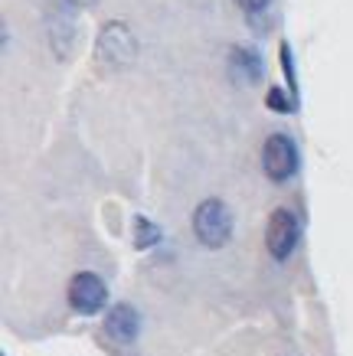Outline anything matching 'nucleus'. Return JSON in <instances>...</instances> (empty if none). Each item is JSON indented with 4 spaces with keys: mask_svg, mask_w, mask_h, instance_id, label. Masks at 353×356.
Here are the masks:
<instances>
[{
    "mask_svg": "<svg viewBox=\"0 0 353 356\" xmlns=\"http://www.w3.org/2000/svg\"><path fill=\"white\" fill-rule=\"evenodd\" d=\"M69 3H75V7H92L95 0H69Z\"/></svg>",
    "mask_w": 353,
    "mask_h": 356,
    "instance_id": "9b49d317",
    "label": "nucleus"
},
{
    "mask_svg": "<svg viewBox=\"0 0 353 356\" xmlns=\"http://www.w3.org/2000/svg\"><path fill=\"white\" fill-rule=\"evenodd\" d=\"M105 330H108L111 340H118V343H131V340L138 337V330H141L138 311H134L131 304H115V307L108 311V317H105Z\"/></svg>",
    "mask_w": 353,
    "mask_h": 356,
    "instance_id": "423d86ee",
    "label": "nucleus"
},
{
    "mask_svg": "<svg viewBox=\"0 0 353 356\" xmlns=\"http://www.w3.org/2000/svg\"><path fill=\"white\" fill-rule=\"evenodd\" d=\"M262 167L279 184L295 177V170H298V147H295V140L288 134H272L265 140V147H262Z\"/></svg>",
    "mask_w": 353,
    "mask_h": 356,
    "instance_id": "f03ea898",
    "label": "nucleus"
},
{
    "mask_svg": "<svg viewBox=\"0 0 353 356\" xmlns=\"http://www.w3.org/2000/svg\"><path fill=\"white\" fill-rule=\"evenodd\" d=\"M298 236H301L298 216H295L291 209H275L272 219H268V229H265L268 252H272L279 261H285L291 252H295V245H298Z\"/></svg>",
    "mask_w": 353,
    "mask_h": 356,
    "instance_id": "20e7f679",
    "label": "nucleus"
},
{
    "mask_svg": "<svg viewBox=\"0 0 353 356\" xmlns=\"http://www.w3.org/2000/svg\"><path fill=\"white\" fill-rule=\"evenodd\" d=\"M268 105H272V108L275 111H281V115H285V111H291L295 108V102H291L288 95H285V92H281V88H268V98H265Z\"/></svg>",
    "mask_w": 353,
    "mask_h": 356,
    "instance_id": "1a4fd4ad",
    "label": "nucleus"
},
{
    "mask_svg": "<svg viewBox=\"0 0 353 356\" xmlns=\"http://www.w3.org/2000/svg\"><path fill=\"white\" fill-rule=\"evenodd\" d=\"M193 232L206 248H223L233 236V213L223 200H203L193 213Z\"/></svg>",
    "mask_w": 353,
    "mask_h": 356,
    "instance_id": "f257e3e1",
    "label": "nucleus"
},
{
    "mask_svg": "<svg viewBox=\"0 0 353 356\" xmlns=\"http://www.w3.org/2000/svg\"><path fill=\"white\" fill-rule=\"evenodd\" d=\"M95 53L102 63H111V65H125L138 56V43L125 23H105V30L98 33V46Z\"/></svg>",
    "mask_w": 353,
    "mask_h": 356,
    "instance_id": "7ed1b4c3",
    "label": "nucleus"
},
{
    "mask_svg": "<svg viewBox=\"0 0 353 356\" xmlns=\"http://www.w3.org/2000/svg\"><path fill=\"white\" fill-rule=\"evenodd\" d=\"M235 3H239L246 13H258V10H265L268 7V0H235Z\"/></svg>",
    "mask_w": 353,
    "mask_h": 356,
    "instance_id": "9d476101",
    "label": "nucleus"
},
{
    "mask_svg": "<svg viewBox=\"0 0 353 356\" xmlns=\"http://www.w3.org/2000/svg\"><path fill=\"white\" fill-rule=\"evenodd\" d=\"M233 72L242 76V82H256L262 76V59H258L256 49H249V46L233 49Z\"/></svg>",
    "mask_w": 353,
    "mask_h": 356,
    "instance_id": "0eeeda50",
    "label": "nucleus"
},
{
    "mask_svg": "<svg viewBox=\"0 0 353 356\" xmlns=\"http://www.w3.org/2000/svg\"><path fill=\"white\" fill-rule=\"evenodd\" d=\"M161 242V229L154 226L148 216H138L134 219V245L138 248H150Z\"/></svg>",
    "mask_w": 353,
    "mask_h": 356,
    "instance_id": "6e6552de",
    "label": "nucleus"
},
{
    "mask_svg": "<svg viewBox=\"0 0 353 356\" xmlns=\"http://www.w3.org/2000/svg\"><path fill=\"white\" fill-rule=\"evenodd\" d=\"M69 304H72L75 314H98L108 301V288L105 281L92 275V271H79L72 281H69Z\"/></svg>",
    "mask_w": 353,
    "mask_h": 356,
    "instance_id": "39448f33",
    "label": "nucleus"
}]
</instances>
